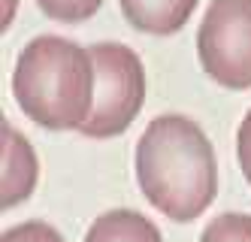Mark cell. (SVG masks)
Listing matches in <instances>:
<instances>
[{"mask_svg":"<svg viewBox=\"0 0 251 242\" xmlns=\"http://www.w3.org/2000/svg\"><path fill=\"white\" fill-rule=\"evenodd\" d=\"M200 64L224 88H251V0H212L200 33Z\"/></svg>","mask_w":251,"mask_h":242,"instance_id":"obj_4","label":"cell"},{"mask_svg":"<svg viewBox=\"0 0 251 242\" xmlns=\"http://www.w3.org/2000/svg\"><path fill=\"white\" fill-rule=\"evenodd\" d=\"M0 242H64L55 227L43 224V221H27V224L9 227Z\"/></svg>","mask_w":251,"mask_h":242,"instance_id":"obj_10","label":"cell"},{"mask_svg":"<svg viewBox=\"0 0 251 242\" xmlns=\"http://www.w3.org/2000/svg\"><path fill=\"white\" fill-rule=\"evenodd\" d=\"M40 9L49 18H58V22H85L91 18L103 0H37Z\"/></svg>","mask_w":251,"mask_h":242,"instance_id":"obj_9","label":"cell"},{"mask_svg":"<svg viewBox=\"0 0 251 242\" xmlns=\"http://www.w3.org/2000/svg\"><path fill=\"white\" fill-rule=\"evenodd\" d=\"M236 152H239V163H242V173L251 182V112L242 118L239 124V134H236Z\"/></svg>","mask_w":251,"mask_h":242,"instance_id":"obj_11","label":"cell"},{"mask_svg":"<svg viewBox=\"0 0 251 242\" xmlns=\"http://www.w3.org/2000/svg\"><path fill=\"white\" fill-rule=\"evenodd\" d=\"M12 94L30 121L51 130H79L94 100L91 52L61 36L30 40L15 64Z\"/></svg>","mask_w":251,"mask_h":242,"instance_id":"obj_2","label":"cell"},{"mask_svg":"<svg viewBox=\"0 0 251 242\" xmlns=\"http://www.w3.org/2000/svg\"><path fill=\"white\" fill-rule=\"evenodd\" d=\"M197 0H121L124 18L146 33H176L182 27Z\"/></svg>","mask_w":251,"mask_h":242,"instance_id":"obj_6","label":"cell"},{"mask_svg":"<svg viewBox=\"0 0 251 242\" xmlns=\"http://www.w3.org/2000/svg\"><path fill=\"white\" fill-rule=\"evenodd\" d=\"M136 179L154 209L173 221H194L218 191L209 136L185 115L154 118L136 142Z\"/></svg>","mask_w":251,"mask_h":242,"instance_id":"obj_1","label":"cell"},{"mask_svg":"<svg viewBox=\"0 0 251 242\" xmlns=\"http://www.w3.org/2000/svg\"><path fill=\"white\" fill-rule=\"evenodd\" d=\"M200 242H251V218L239 212H227L209 221Z\"/></svg>","mask_w":251,"mask_h":242,"instance_id":"obj_8","label":"cell"},{"mask_svg":"<svg viewBox=\"0 0 251 242\" xmlns=\"http://www.w3.org/2000/svg\"><path fill=\"white\" fill-rule=\"evenodd\" d=\"M94 64V100L85 124V136L106 139L130 127L146 100V73L139 58L121 43H97L88 49Z\"/></svg>","mask_w":251,"mask_h":242,"instance_id":"obj_3","label":"cell"},{"mask_svg":"<svg viewBox=\"0 0 251 242\" xmlns=\"http://www.w3.org/2000/svg\"><path fill=\"white\" fill-rule=\"evenodd\" d=\"M37 182V158L15 127L3 121V206L22 203Z\"/></svg>","mask_w":251,"mask_h":242,"instance_id":"obj_5","label":"cell"},{"mask_svg":"<svg viewBox=\"0 0 251 242\" xmlns=\"http://www.w3.org/2000/svg\"><path fill=\"white\" fill-rule=\"evenodd\" d=\"M85 242H164V239L146 215L133 209H112L91 224Z\"/></svg>","mask_w":251,"mask_h":242,"instance_id":"obj_7","label":"cell"}]
</instances>
